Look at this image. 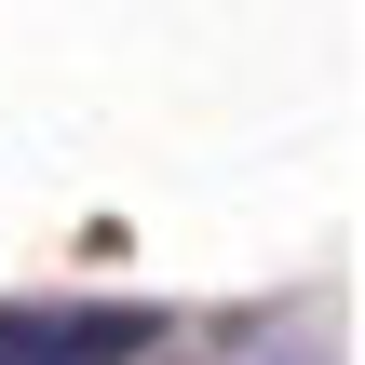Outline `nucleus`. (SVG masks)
I'll return each instance as SVG.
<instances>
[{
  "label": "nucleus",
  "mask_w": 365,
  "mask_h": 365,
  "mask_svg": "<svg viewBox=\"0 0 365 365\" xmlns=\"http://www.w3.org/2000/svg\"><path fill=\"white\" fill-rule=\"evenodd\" d=\"M163 339L122 298H0V365H135Z\"/></svg>",
  "instance_id": "obj_1"
}]
</instances>
